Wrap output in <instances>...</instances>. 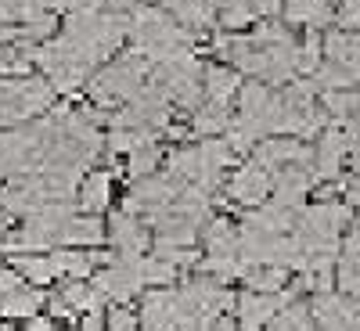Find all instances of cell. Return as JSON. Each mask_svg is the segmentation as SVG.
Instances as JSON below:
<instances>
[{
	"label": "cell",
	"mask_w": 360,
	"mask_h": 331,
	"mask_svg": "<svg viewBox=\"0 0 360 331\" xmlns=\"http://www.w3.org/2000/svg\"><path fill=\"white\" fill-rule=\"evenodd\" d=\"M288 270H281V266H252V270H245V288H252V292H281L285 285H288Z\"/></svg>",
	"instance_id": "d6986e66"
},
{
	"label": "cell",
	"mask_w": 360,
	"mask_h": 331,
	"mask_svg": "<svg viewBox=\"0 0 360 331\" xmlns=\"http://www.w3.org/2000/svg\"><path fill=\"white\" fill-rule=\"evenodd\" d=\"M152 72H155V65L148 62L141 51H127L123 58H115L112 65H105L94 79H90V98H94V105L105 108V115H108L115 108L137 101L148 90V83H152Z\"/></svg>",
	"instance_id": "277c9868"
},
{
	"label": "cell",
	"mask_w": 360,
	"mask_h": 331,
	"mask_svg": "<svg viewBox=\"0 0 360 331\" xmlns=\"http://www.w3.org/2000/svg\"><path fill=\"white\" fill-rule=\"evenodd\" d=\"M130 37V15H115V11H94V8H76L65 18L62 37L37 47L33 65L51 79L54 90H69L83 86L105 58Z\"/></svg>",
	"instance_id": "6da1fadb"
},
{
	"label": "cell",
	"mask_w": 360,
	"mask_h": 331,
	"mask_svg": "<svg viewBox=\"0 0 360 331\" xmlns=\"http://www.w3.org/2000/svg\"><path fill=\"white\" fill-rule=\"evenodd\" d=\"M0 331H25V327H0Z\"/></svg>",
	"instance_id": "83f0119b"
},
{
	"label": "cell",
	"mask_w": 360,
	"mask_h": 331,
	"mask_svg": "<svg viewBox=\"0 0 360 331\" xmlns=\"http://www.w3.org/2000/svg\"><path fill=\"white\" fill-rule=\"evenodd\" d=\"M360 144V119H346V123H332L317 148H314V180L317 184H332L339 180L346 159L353 155V148Z\"/></svg>",
	"instance_id": "52a82bcc"
},
{
	"label": "cell",
	"mask_w": 360,
	"mask_h": 331,
	"mask_svg": "<svg viewBox=\"0 0 360 331\" xmlns=\"http://www.w3.org/2000/svg\"><path fill=\"white\" fill-rule=\"evenodd\" d=\"M227 195L238 205L256 209V205L270 202V195H274V173H270L266 166H259L256 159H249L245 166H238L234 176L227 180Z\"/></svg>",
	"instance_id": "4fadbf2b"
},
{
	"label": "cell",
	"mask_w": 360,
	"mask_h": 331,
	"mask_svg": "<svg viewBox=\"0 0 360 331\" xmlns=\"http://www.w3.org/2000/svg\"><path fill=\"white\" fill-rule=\"evenodd\" d=\"M25 331H58V320H54L51 313H47V317L37 313V317H29V320H25Z\"/></svg>",
	"instance_id": "d4e9b609"
},
{
	"label": "cell",
	"mask_w": 360,
	"mask_h": 331,
	"mask_svg": "<svg viewBox=\"0 0 360 331\" xmlns=\"http://www.w3.org/2000/svg\"><path fill=\"white\" fill-rule=\"evenodd\" d=\"M112 202V173L108 169H90L79 184V195H76V205L90 216H101Z\"/></svg>",
	"instance_id": "2e32d148"
},
{
	"label": "cell",
	"mask_w": 360,
	"mask_h": 331,
	"mask_svg": "<svg viewBox=\"0 0 360 331\" xmlns=\"http://www.w3.org/2000/svg\"><path fill=\"white\" fill-rule=\"evenodd\" d=\"M220 54L242 76L266 86H288L299 79V40L281 22H259L252 33H238L217 44Z\"/></svg>",
	"instance_id": "3957f363"
},
{
	"label": "cell",
	"mask_w": 360,
	"mask_h": 331,
	"mask_svg": "<svg viewBox=\"0 0 360 331\" xmlns=\"http://www.w3.org/2000/svg\"><path fill=\"white\" fill-rule=\"evenodd\" d=\"M259 15L252 11L249 0H220V25L231 29V33H242V29H249Z\"/></svg>",
	"instance_id": "ffe728a7"
},
{
	"label": "cell",
	"mask_w": 360,
	"mask_h": 331,
	"mask_svg": "<svg viewBox=\"0 0 360 331\" xmlns=\"http://www.w3.org/2000/svg\"><path fill=\"white\" fill-rule=\"evenodd\" d=\"M162 162V152H159V141H148L141 148H134V152L127 155V176L130 180H144V176H152L159 173L155 166Z\"/></svg>",
	"instance_id": "ac0fdd59"
},
{
	"label": "cell",
	"mask_w": 360,
	"mask_h": 331,
	"mask_svg": "<svg viewBox=\"0 0 360 331\" xmlns=\"http://www.w3.org/2000/svg\"><path fill=\"white\" fill-rule=\"evenodd\" d=\"M72 331H105V317L101 313H86V317H79V324Z\"/></svg>",
	"instance_id": "484cf974"
},
{
	"label": "cell",
	"mask_w": 360,
	"mask_h": 331,
	"mask_svg": "<svg viewBox=\"0 0 360 331\" xmlns=\"http://www.w3.org/2000/svg\"><path fill=\"white\" fill-rule=\"evenodd\" d=\"M356 119H360V115H356Z\"/></svg>",
	"instance_id": "f1b7e54d"
},
{
	"label": "cell",
	"mask_w": 360,
	"mask_h": 331,
	"mask_svg": "<svg viewBox=\"0 0 360 331\" xmlns=\"http://www.w3.org/2000/svg\"><path fill=\"white\" fill-rule=\"evenodd\" d=\"M108 242L115 249V256H148L155 245V234L141 216L127 213V209H115L108 220Z\"/></svg>",
	"instance_id": "7c38bea8"
},
{
	"label": "cell",
	"mask_w": 360,
	"mask_h": 331,
	"mask_svg": "<svg viewBox=\"0 0 360 331\" xmlns=\"http://www.w3.org/2000/svg\"><path fill=\"white\" fill-rule=\"evenodd\" d=\"M310 310L321 331H360V299L346 292H317Z\"/></svg>",
	"instance_id": "8fae6325"
},
{
	"label": "cell",
	"mask_w": 360,
	"mask_h": 331,
	"mask_svg": "<svg viewBox=\"0 0 360 331\" xmlns=\"http://www.w3.org/2000/svg\"><path fill=\"white\" fill-rule=\"evenodd\" d=\"M252 4V11L259 15V18H274L278 11H281V0H249Z\"/></svg>",
	"instance_id": "cb8c5ba5"
},
{
	"label": "cell",
	"mask_w": 360,
	"mask_h": 331,
	"mask_svg": "<svg viewBox=\"0 0 360 331\" xmlns=\"http://www.w3.org/2000/svg\"><path fill=\"white\" fill-rule=\"evenodd\" d=\"M332 0H285V18L292 25H307V29H324L335 22Z\"/></svg>",
	"instance_id": "e0dca14e"
},
{
	"label": "cell",
	"mask_w": 360,
	"mask_h": 331,
	"mask_svg": "<svg viewBox=\"0 0 360 331\" xmlns=\"http://www.w3.org/2000/svg\"><path fill=\"white\" fill-rule=\"evenodd\" d=\"M234 159H238V152H234L227 141L205 137V141L184 148V152H173V155L166 159V169H169L176 180H184V184H195V188H202V191L213 195V191L224 184V173H227V166H231Z\"/></svg>",
	"instance_id": "5b68a950"
},
{
	"label": "cell",
	"mask_w": 360,
	"mask_h": 331,
	"mask_svg": "<svg viewBox=\"0 0 360 331\" xmlns=\"http://www.w3.org/2000/svg\"><path fill=\"white\" fill-rule=\"evenodd\" d=\"M213 331H242V324H238L234 317H224V320H220V324H217Z\"/></svg>",
	"instance_id": "4316f807"
},
{
	"label": "cell",
	"mask_w": 360,
	"mask_h": 331,
	"mask_svg": "<svg viewBox=\"0 0 360 331\" xmlns=\"http://www.w3.org/2000/svg\"><path fill=\"white\" fill-rule=\"evenodd\" d=\"M105 331H144V327H141V317H134V310L112 306L105 313Z\"/></svg>",
	"instance_id": "7402d4cb"
},
{
	"label": "cell",
	"mask_w": 360,
	"mask_h": 331,
	"mask_svg": "<svg viewBox=\"0 0 360 331\" xmlns=\"http://www.w3.org/2000/svg\"><path fill=\"white\" fill-rule=\"evenodd\" d=\"M335 281H339V292H346V295H356V299H360V216H356L353 231L346 234V242H342Z\"/></svg>",
	"instance_id": "9a60e30c"
},
{
	"label": "cell",
	"mask_w": 360,
	"mask_h": 331,
	"mask_svg": "<svg viewBox=\"0 0 360 331\" xmlns=\"http://www.w3.org/2000/svg\"><path fill=\"white\" fill-rule=\"evenodd\" d=\"M58 90L47 76H8L0 79V130H15L44 115L54 105Z\"/></svg>",
	"instance_id": "8992f818"
},
{
	"label": "cell",
	"mask_w": 360,
	"mask_h": 331,
	"mask_svg": "<svg viewBox=\"0 0 360 331\" xmlns=\"http://www.w3.org/2000/svg\"><path fill=\"white\" fill-rule=\"evenodd\" d=\"M292 303H295L292 288H281V292H252V288H245L234 303V313H238L242 331H263V327L274 324Z\"/></svg>",
	"instance_id": "30bf717a"
},
{
	"label": "cell",
	"mask_w": 360,
	"mask_h": 331,
	"mask_svg": "<svg viewBox=\"0 0 360 331\" xmlns=\"http://www.w3.org/2000/svg\"><path fill=\"white\" fill-rule=\"evenodd\" d=\"M47 306L44 288H37L33 281H25L11 263L0 259V313L8 320H29Z\"/></svg>",
	"instance_id": "9c48e42d"
},
{
	"label": "cell",
	"mask_w": 360,
	"mask_h": 331,
	"mask_svg": "<svg viewBox=\"0 0 360 331\" xmlns=\"http://www.w3.org/2000/svg\"><path fill=\"white\" fill-rule=\"evenodd\" d=\"M238 295L217 278H188L184 285H166L141 295L144 331H213Z\"/></svg>",
	"instance_id": "7a4b0ae2"
},
{
	"label": "cell",
	"mask_w": 360,
	"mask_h": 331,
	"mask_svg": "<svg viewBox=\"0 0 360 331\" xmlns=\"http://www.w3.org/2000/svg\"><path fill=\"white\" fill-rule=\"evenodd\" d=\"M335 22L346 29V33L360 29V0H342V4H339V15H335Z\"/></svg>",
	"instance_id": "603a6c76"
},
{
	"label": "cell",
	"mask_w": 360,
	"mask_h": 331,
	"mask_svg": "<svg viewBox=\"0 0 360 331\" xmlns=\"http://www.w3.org/2000/svg\"><path fill=\"white\" fill-rule=\"evenodd\" d=\"M98 285V292L108 299V303H115V306H127L134 295H141L144 292V285H148V278H144V256H115L112 252V259L105 263V266H98V274L90 278Z\"/></svg>",
	"instance_id": "ba28073f"
},
{
	"label": "cell",
	"mask_w": 360,
	"mask_h": 331,
	"mask_svg": "<svg viewBox=\"0 0 360 331\" xmlns=\"http://www.w3.org/2000/svg\"><path fill=\"white\" fill-rule=\"evenodd\" d=\"M144 4H152V0H72V8H94V11H115V15H134Z\"/></svg>",
	"instance_id": "44dd1931"
},
{
	"label": "cell",
	"mask_w": 360,
	"mask_h": 331,
	"mask_svg": "<svg viewBox=\"0 0 360 331\" xmlns=\"http://www.w3.org/2000/svg\"><path fill=\"white\" fill-rule=\"evenodd\" d=\"M162 4L195 37H202L213 25H220V0H162Z\"/></svg>",
	"instance_id": "5bb4252c"
}]
</instances>
